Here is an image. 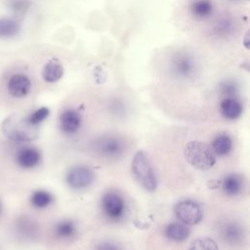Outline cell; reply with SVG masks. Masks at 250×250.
Returning <instances> with one entry per match:
<instances>
[{"label":"cell","mask_w":250,"mask_h":250,"mask_svg":"<svg viewBox=\"0 0 250 250\" xmlns=\"http://www.w3.org/2000/svg\"><path fill=\"white\" fill-rule=\"evenodd\" d=\"M1 129L7 139L18 143L30 142L38 136L37 126L31 124L27 117L17 113L7 116L1 124Z\"/></svg>","instance_id":"obj_1"},{"label":"cell","mask_w":250,"mask_h":250,"mask_svg":"<svg viewBox=\"0 0 250 250\" xmlns=\"http://www.w3.org/2000/svg\"><path fill=\"white\" fill-rule=\"evenodd\" d=\"M184 153L186 160L198 170H209L216 162V156L212 148L205 143L199 141L188 143Z\"/></svg>","instance_id":"obj_2"},{"label":"cell","mask_w":250,"mask_h":250,"mask_svg":"<svg viewBox=\"0 0 250 250\" xmlns=\"http://www.w3.org/2000/svg\"><path fill=\"white\" fill-rule=\"evenodd\" d=\"M132 171L137 181L149 191L157 187V179L150 161L144 151H138L132 160Z\"/></svg>","instance_id":"obj_3"},{"label":"cell","mask_w":250,"mask_h":250,"mask_svg":"<svg viewBox=\"0 0 250 250\" xmlns=\"http://www.w3.org/2000/svg\"><path fill=\"white\" fill-rule=\"evenodd\" d=\"M177 218L186 225H196L203 218V212L198 203L192 200H182L175 206Z\"/></svg>","instance_id":"obj_4"},{"label":"cell","mask_w":250,"mask_h":250,"mask_svg":"<svg viewBox=\"0 0 250 250\" xmlns=\"http://www.w3.org/2000/svg\"><path fill=\"white\" fill-rule=\"evenodd\" d=\"M94 146L99 154L106 158H118L125 150L124 142L116 137H104L99 139Z\"/></svg>","instance_id":"obj_5"},{"label":"cell","mask_w":250,"mask_h":250,"mask_svg":"<svg viewBox=\"0 0 250 250\" xmlns=\"http://www.w3.org/2000/svg\"><path fill=\"white\" fill-rule=\"evenodd\" d=\"M102 208L107 218L116 221L123 217L125 211V203L123 198L118 193L114 191H108L103 196Z\"/></svg>","instance_id":"obj_6"},{"label":"cell","mask_w":250,"mask_h":250,"mask_svg":"<svg viewBox=\"0 0 250 250\" xmlns=\"http://www.w3.org/2000/svg\"><path fill=\"white\" fill-rule=\"evenodd\" d=\"M94 181L93 171L86 166H76L69 170L66 175V183L75 189H82L89 187Z\"/></svg>","instance_id":"obj_7"},{"label":"cell","mask_w":250,"mask_h":250,"mask_svg":"<svg viewBox=\"0 0 250 250\" xmlns=\"http://www.w3.org/2000/svg\"><path fill=\"white\" fill-rule=\"evenodd\" d=\"M7 89L12 97L23 98L30 92L31 82L26 75L17 73L10 77L7 84Z\"/></svg>","instance_id":"obj_8"},{"label":"cell","mask_w":250,"mask_h":250,"mask_svg":"<svg viewBox=\"0 0 250 250\" xmlns=\"http://www.w3.org/2000/svg\"><path fill=\"white\" fill-rule=\"evenodd\" d=\"M41 160V154L35 147H23L20 149L16 155L18 165L23 169H31L36 167Z\"/></svg>","instance_id":"obj_9"},{"label":"cell","mask_w":250,"mask_h":250,"mask_svg":"<svg viewBox=\"0 0 250 250\" xmlns=\"http://www.w3.org/2000/svg\"><path fill=\"white\" fill-rule=\"evenodd\" d=\"M221 236L223 240L230 245L238 244L244 237V231L240 225L234 222L226 223L221 229Z\"/></svg>","instance_id":"obj_10"},{"label":"cell","mask_w":250,"mask_h":250,"mask_svg":"<svg viewBox=\"0 0 250 250\" xmlns=\"http://www.w3.org/2000/svg\"><path fill=\"white\" fill-rule=\"evenodd\" d=\"M80 124V114L73 109L64 110L60 116V126L62 131L65 134L75 133L79 129Z\"/></svg>","instance_id":"obj_11"},{"label":"cell","mask_w":250,"mask_h":250,"mask_svg":"<svg viewBox=\"0 0 250 250\" xmlns=\"http://www.w3.org/2000/svg\"><path fill=\"white\" fill-rule=\"evenodd\" d=\"M220 111L226 119L234 120L241 115L242 106L237 100L231 97H227L220 103Z\"/></svg>","instance_id":"obj_12"},{"label":"cell","mask_w":250,"mask_h":250,"mask_svg":"<svg viewBox=\"0 0 250 250\" xmlns=\"http://www.w3.org/2000/svg\"><path fill=\"white\" fill-rule=\"evenodd\" d=\"M63 66L58 59L50 60L42 69V77L48 83H55L63 76Z\"/></svg>","instance_id":"obj_13"},{"label":"cell","mask_w":250,"mask_h":250,"mask_svg":"<svg viewBox=\"0 0 250 250\" xmlns=\"http://www.w3.org/2000/svg\"><path fill=\"white\" fill-rule=\"evenodd\" d=\"M166 236L173 241H184L189 235V229L184 223H171L166 227Z\"/></svg>","instance_id":"obj_14"},{"label":"cell","mask_w":250,"mask_h":250,"mask_svg":"<svg viewBox=\"0 0 250 250\" xmlns=\"http://www.w3.org/2000/svg\"><path fill=\"white\" fill-rule=\"evenodd\" d=\"M243 186L242 178L236 174H230L224 178L222 182V188L226 194L233 196L241 191Z\"/></svg>","instance_id":"obj_15"},{"label":"cell","mask_w":250,"mask_h":250,"mask_svg":"<svg viewBox=\"0 0 250 250\" xmlns=\"http://www.w3.org/2000/svg\"><path fill=\"white\" fill-rule=\"evenodd\" d=\"M214 6L211 0H194L190 5L191 14L197 19H206L213 13Z\"/></svg>","instance_id":"obj_16"},{"label":"cell","mask_w":250,"mask_h":250,"mask_svg":"<svg viewBox=\"0 0 250 250\" xmlns=\"http://www.w3.org/2000/svg\"><path fill=\"white\" fill-rule=\"evenodd\" d=\"M212 150L215 154L224 156L229 153L232 147L231 139L227 134L218 135L212 142Z\"/></svg>","instance_id":"obj_17"},{"label":"cell","mask_w":250,"mask_h":250,"mask_svg":"<svg viewBox=\"0 0 250 250\" xmlns=\"http://www.w3.org/2000/svg\"><path fill=\"white\" fill-rule=\"evenodd\" d=\"M20 23L12 18H0V38H10L17 35L20 31Z\"/></svg>","instance_id":"obj_18"},{"label":"cell","mask_w":250,"mask_h":250,"mask_svg":"<svg viewBox=\"0 0 250 250\" xmlns=\"http://www.w3.org/2000/svg\"><path fill=\"white\" fill-rule=\"evenodd\" d=\"M76 228L71 221L64 220L59 222L54 229L55 235L61 239H68L74 236Z\"/></svg>","instance_id":"obj_19"},{"label":"cell","mask_w":250,"mask_h":250,"mask_svg":"<svg viewBox=\"0 0 250 250\" xmlns=\"http://www.w3.org/2000/svg\"><path fill=\"white\" fill-rule=\"evenodd\" d=\"M16 229H17L18 233L21 236H22L23 238H32L37 231V228H36L34 222L25 217L21 218L19 220V222L17 223Z\"/></svg>","instance_id":"obj_20"},{"label":"cell","mask_w":250,"mask_h":250,"mask_svg":"<svg viewBox=\"0 0 250 250\" xmlns=\"http://www.w3.org/2000/svg\"><path fill=\"white\" fill-rule=\"evenodd\" d=\"M52 201V195L46 190H35L30 196V202L36 208H45L49 206Z\"/></svg>","instance_id":"obj_21"},{"label":"cell","mask_w":250,"mask_h":250,"mask_svg":"<svg viewBox=\"0 0 250 250\" xmlns=\"http://www.w3.org/2000/svg\"><path fill=\"white\" fill-rule=\"evenodd\" d=\"M188 250H218V245L210 237H199L191 242Z\"/></svg>","instance_id":"obj_22"},{"label":"cell","mask_w":250,"mask_h":250,"mask_svg":"<svg viewBox=\"0 0 250 250\" xmlns=\"http://www.w3.org/2000/svg\"><path fill=\"white\" fill-rule=\"evenodd\" d=\"M175 69L178 72V74L182 76H188L193 69L192 62L186 57L179 58L175 62Z\"/></svg>","instance_id":"obj_23"},{"label":"cell","mask_w":250,"mask_h":250,"mask_svg":"<svg viewBox=\"0 0 250 250\" xmlns=\"http://www.w3.org/2000/svg\"><path fill=\"white\" fill-rule=\"evenodd\" d=\"M30 2L29 0H8L7 7L15 14V15H23L29 8Z\"/></svg>","instance_id":"obj_24"},{"label":"cell","mask_w":250,"mask_h":250,"mask_svg":"<svg viewBox=\"0 0 250 250\" xmlns=\"http://www.w3.org/2000/svg\"><path fill=\"white\" fill-rule=\"evenodd\" d=\"M49 108L46 106H42L38 109H36L35 111H33L29 116H27V119L29 120V122L33 125L38 126V124H40L41 122H43L49 115Z\"/></svg>","instance_id":"obj_25"},{"label":"cell","mask_w":250,"mask_h":250,"mask_svg":"<svg viewBox=\"0 0 250 250\" xmlns=\"http://www.w3.org/2000/svg\"><path fill=\"white\" fill-rule=\"evenodd\" d=\"M96 250H121V248L113 242L104 241L97 246Z\"/></svg>","instance_id":"obj_26"},{"label":"cell","mask_w":250,"mask_h":250,"mask_svg":"<svg viewBox=\"0 0 250 250\" xmlns=\"http://www.w3.org/2000/svg\"><path fill=\"white\" fill-rule=\"evenodd\" d=\"M223 90H224V93H227L228 95H232L233 92H235V87H234L233 85L226 84V85L223 87Z\"/></svg>","instance_id":"obj_27"},{"label":"cell","mask_w":250,"mask_h":250,"mask_svg":"<svg viewBox=\"0 0 250 250\" xmlns=\"http://www.w3.org/2000/svg\"><path fill=\"white\" fill-rule=\"evenodd\" d=\"M0 208H1V207H0Z\"/></svg>","instance_id":"obj_28"}]
</instances>
